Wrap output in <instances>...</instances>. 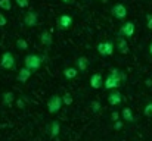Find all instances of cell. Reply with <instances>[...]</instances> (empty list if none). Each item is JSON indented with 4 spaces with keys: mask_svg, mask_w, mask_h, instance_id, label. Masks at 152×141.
<instances>
[{
    "mask_svg": "<svg viewBox=\"0 0 152 141\" xmlns=\"http://www.w3.org/2000/svg\"><path fill=\"white\" fill-rule=\"evenodd\" d=\"M111 13H112V16L117 18V19H124V18L129 15V10H127V7H126L123 3H115V4L111 7Z\"/></svg>",
    "mask_w": 152,
    "mask_h": 141,
    "instance_id": "277c9868",
    "label": "cell"
},
{
    "mask_svg": "<svg viewBox=\"0 0 152 141\" xmlns=\"http://www.w3.org/2000/svg\"><path fill=\"white\" fill-rule=\"evenodd\" d=\"M31 74H33L31 71H28L27 68H22V69H19L18 74H16V81L21 82V84H24V82H27V81L30 80Z\"/></svg>",
    "mask_w": 152,
    "mask_h": 141,
    "instance_id": "4fadbf2b",
    "label": "cell"
},
{
    "mask_svg": "<svg viewBox=\"0 0 152 141\" xmlns=\"http://www.w3.org/2000/svg\"><path fill=\"white\" fill-rule=\"evenodd\" d=\"M99 1H106V0H99Z\"/></svg>",
    "mask_w": 152,
    "mask_h": 141,
    "instance_id": "e575fe53",
    "label": "cell"
},
{
    "mask_svg": "<svg viewBox=\"0 0 152 141\" xmlns=\"http://www.w3.org/2000/svg\"><path fill=\"white\" fill-rule=\"evenodd\" d=\"M89 106H90V110H92L93 113H98V112L101 110L102 103H101V101H99V100H92Z\"/></svg>",
    "mask_w": 152,
    "mask_h": 141,
    "instance_id": "44dd1931",
    "label": "cell"
},
{
    "mask_svg": "<svg viewBox=\"0 0 152 141\" xmlns=\"http://www.w3.org/2000/svg\"><path fill=\"white\" fill-rule=\"evenodd\" d=\"M145 85H146V87H152V80L151 78H146V80H145Z\"/></svg>",
    "mask_w": 152,
    "mask_h": 141,
    "instance_id": "1f68e13d",
    "label": "cell"
},
{
    "mask_svg": "<svg viewBox=\"0 0 152 141\" xmlns=\"http://www.w3.org/2000/svg\"><path fill=\"white\" fill-rule=\"evenodd\" d=\"M109 74H112V75L118 77V78L121 80V82H126V81H127V75H126V72H124V71H121L120 68H111Z\"/></svg>",
    "mask_w": 152,
    "mask_h": 141,
    "instance_id": "ffe728a7",
    "label": "cell"
},
{
    "mask_svg": "<svg viewBox=\"0 0 152 141\" xmlns=\"http://www.w3.org/2000/svg\"><path fill=\"white\" fill-rule=\"evenodd\" d=\"M45 59H46V56H43V54L30 53V54H27L25 59H24V68H27L28 71L34 72V71L40 69V66H42V63L45 62Z\"/></svg>",
    "mask_w": 152,
    "mask_h": 141,
    "instance_id": "6da1fadb",
    "label": "cell"
},
{
    "mask_svg": "<svg viewBox=\"0 0 152 141\" xmlns=\"http://www.w3.org/2000/svg\"><path fill=\"white\" fill-rule=\"evenodd\" d=\"M146 27H148V30H152V13L146 15Z\"/></svg>",
    "mask_w": 152,
    "mask_h": 141,
    "instance_id": "f1b7e54d",
    "label": "cell"
},
{
    "mask_svg": "<svg viewBox=\"0 0 152 141\" xmlns=\"http://www.w3.org/2000/svg\"><path fill=\"white\" fill-rule=\"evenodd\" d=\"M61 1H64V3H66V4H71V3H72V0H61Z\"/></svg>",
    "mask_w": 152,
    "mask_h": 141,
    "instance_id": "d6a6232c",
    "label": "cell"
},
{
    "mask_svg": "<svg viewBox=\"0 0 152 141\" xmlns=\"http://www.w3.org/2000/svg\"><path fill=\"white\" fill-rule=\"evenodd\" d=\"M62 106H64V103H62V97L61 95L53 94V95L49 97V100H48V110H49V113H52V115L58 113L62 109Z\"/></svg>",
    "mask_w": 152,
    "mask_h": 141,
    "instance_id": "3957f363",
    "label": "cell"
},
{
    "mask_svg": "<svg viewBox=\"0 0 152 141\" xmlns=\"http://www.w3.org/2000/svg\"><path fill=\"white\" fill-rule=\"evenodd\" d=\"M77 75H78V71H77L75 66H69V68H65L64 69V77L66 80H74Z\"/></svg>",
    "mask_w": 152,
    "mask_h": 141,
    "instance_id": "ac0fdd59",
    "label": "cell"
},
{
    "mask_svg": "<svg viewBox=\"0 0 152 141\" xmlns=\"http://www.w3.org/2000/svg\"><path fill=\"white\" fill-rule=\"evenodd\" d=\"M72 24H74V19H72L71 15L64 13L58 18V28L59 30H69L72 27Z\"/></svg>",
    "mask_w": 152,
    "mask_h": 141,
    "instance_id": "9c48e42d",
    "label": "cell"
},
{
    "mask_svg": "<svg viewBox=\"0 0 152 141\" xmlns=\"http://www.w3.org/2000/svg\"><path fill=\"white\" fill-rule=\"evenodd\" d=\"M49 132H50V138H56L61 132V124L59 121H53L49 127Z\"/></svg>",
    "mask_w": 152,
    "mask_h": 141,
    "instance_id": "e0dca14e",
    "label": "cell"
},
{
    "mask_svg": "<svg viewBox=\"0 0 152 141\" xmlns=\"http://www.w3.org/2000/svg\"><path fill=\"white\" fill-rule=\"evenodd\" d=\"M121 84H123L121 80H120L118 77L112 75V74H108V77H106L105 81H103V87H105L106 90H117Z\"/></svg>",
    "mask_w": 152,
    "mask_h": 141,
    "instance_id": "5b68a950",
    "label": "cell"
},
{
    "mask_svg": "<svg viewBox=\"0 0 152 141\" xmlns=\"http://www.w3.org/2000/svg\"><path fill=\"white\" fill-rule=\"evenodd\" d=\"M121 116H123V119L126 122H134V115H133L130 107H124L123 112H121Z\"/></svg>",
    "mask_w": 152,
    "mask_h": 141,
    "instance_id": "d6986e66",
    "label": "cell"
},
{
    "mask_svg": "<svg viewBox=\"0 0 152 141\" xmlns=\"http://www.w3.org/2000/svg\"><path fill=\"white\" fill-rule=\"evenodd\" d=\"M143 115L148 116V118H151L152 116V101L146 103V106H145V109H143Z\"/></svg>",
    "mask_w": 152,
    "mask_h": 141,
    "instance_id": "d4e9b609",
    "label": "cell"
},
{
    "mask_svg": "<svg viewBox=\"0 0 152 141\" xmlns=\"http://www.w3.org/2000/svg\"><path fill=\"white\" fill-rule=\"evenodd\" d=\"M75 68H77L78 72L84 74V72L87 71V68H89V59H87L86 56L77 57V59H75Z\"/></svg>",
    "mask_w": 152,
    "mask_h": 141,
    "instance_id": "7c38bea8",
    "label": "cell"
},
{
    "mask_svg": "<svg viewBox=\"0 0 152 141\" xmlns=\"http://www.w3.org/2000/svg\"><path fill=\"white\" fill-rule=\"evenodd\" d=\"M108 103L111 106H118L123 103V94L118 90H112V93L108 94Z\"/></svg>",
    "mask_w": 152,
    "mask_h": 141,
    "instance_id": "30bf717a",
    "label": "cell"
},
{
    "mask_svg": "<svg viewBox=\"0 0 152 141\" xmlns=\"http://www.w3.org/2000/svg\"><path fill=\"white\" fill-rule=\"evenodd\" d=\"M13 101H15V94L12 93V91H4V93L1 94V104L3 106L10 107Z\"/></svg>",
    "mask_w": 152,
    "mask_h": 141,
    "instance_id": "5bb4252c",
    "label": "cell"
},
{
    "mask_svg": "<svg viewBox=\"0 0 152 141\" xmlns=\"http://www.w3.org/2000/svg\"><path fill=\"white\" fill-rule=\"evenodd\" d=\"M102 82H103V81H102L101 74H93V75H92V78H90V87H92V88H95V90L101 88Z\"/></svg>",
    "mask_w": 152,
    "mask_h": 141,
    "instance_id": "2e32d148",
    "label": "cell"
},
{
    "mask_svg": "<svg viewBox=\"0 0 152 141\" xmlns=\"http://www.w3.org/2000/svg\"><path fill=\"white\" fill-rule=\"evenodd\" d=\"M62 97V103H64V106H69V104H72V101H74V98H72V95L69 93L64 94V95H61Z\"/></svg>",
    "mask_w": 152,
    "mask_h": 141,
    "instance_id": "603a6c76",
    "label": "cell"
},
{
    "mask_svg": "<svg viewBox=\"0 0 152 141\" xmlns=\"http://www.w3.org/2000/svg\"><path fill=\"white\" fill-rule=\"evenodd\" d=\"M96 50H98V53H99L101 56H111V54L114 53V43L109 41V40L102 41V43L98 44Z\"/></svg>",
    "mask_w": 152,
    "mask_h": 141,
    "instance_id": "8992f818",
    "label": "cell"
},
{
    "mask_svg": "<svg viewBox=\"0 0 152 141\" xmlns=\"http://www.w3.org/2000/svg\"><path fill=\"white\" fill-rule=\"evenodd\" d=\"M106 1H108V0H106Z\"/></svg>",
    "mask_w": 152,
    "mask_h": 141,
    "instance_id": "d590c367",
    "label": "cell"
},
{
    "mask_svg": "<svg viewBox=\"0 0 152 141\" xmlns=\"http://www.w3.org/2000/svg\"><path fill=\"white\" fill-rule=\"evenodd\" d=\"M149 53H151V54H152V41H151V43H149Z\"/></svg>",
    "mask_w": 152,
    "mask_h": 141,
    "instance_id": "836d02e7",
    "label": "cell"
},
{
    "mask_svg": "<svg viewBox=\"0 0 152 141\" xmlns=\"http://www.w3.org/2000/svg\"><path fill=\"white\" fill-rule=\"evenodd\" d=\"M40 43L43 44V46L49 47L52 46V43H53V37H52V34L49 31H43L42 34H40Z\"/></svg>",
    "mask_w": 152,
    "mask_h": 141,
    "instance_id": "9a60e30c",
    "label": "cell"
},
{
    "mask_svg": "<svg viewBox=\"0 0 152 141\" xmlns=\"http://www.w3.org/2000/svg\"><path fill=\"white\" fill-rule=\"evenodd\" d=\"M0 9L10 10L12 9V0H0Z\"/></svg>",
    "mask_w": 152,
    "mask_h": 141,
    "instance_id": "cb8c5ba5",
    "label": "cell"
},
{
    "mask_svg": "<svg viewBox=\"0 0 152 141\" xmlns=\"http://www.w3.org/2000/svg\"><path fill=\"white\" fill-rule=\"evenodd\" d=\"M121 128H123V122H121V121H115V122H114V129H115V131H120Z\"/></svg>",
    "mask_w": 152,
    "mask_h": 141,
    "instance_id": "f546056e",
    "label": "cell"
},
{
    "mask_svg": "<svg viewBox=\"0 0 152 141\" xmlns=\"http://www.w3.org/2000/svg\"><path fill=\"white\" fill-rule=\"evenodd\" d=\"M111 119H112V122H115V121H120V113H118L117 110H114V112L111 113Z\"/></svg>",
    "mask_w": 152,
    "mask_h": 141,
    "instance_id": "83f0119b",
    "label": "cell"
},
{
    "mask_svg": "<svg viewBox=\"0 0 152 141\" xmlns=\"http://www.w3.org/2000/svg\"><path fill=\"white\" fill-rule=\"evenodd\" d=\"M16 48H19V50H27L28 48V41L27 40H24V38H18L16 40Z\"/></svg>",
    "mask_w": 152,
    "mask_h": 141,
    "instance_id": "7402d4cb",
    "label": "cell"
},
{
    "mask_svg": "<svg viewBox=\"0 0 152 141\" xmlns=\"http://www.w3.org/2000/svg\"><path fill=\"white\" fill-rule=\"evenodd\" d=\"M120 35H123L124 38H132L134 35V22L132 21L124 22L120 28Z\"/></svg>",
    "mask_w": 152,
    "mask_h": 141,
    "instance_id": "ba28073f",
    "label": "cell"
},
{
    "mask_svg": "<svg viewBox=\"0 0 152 141\" xmlns=\"http://www.w3.org/2000/svg\"><path fill=\"white\" fill-rule=\"evenodd\" d=\"M6 25H7V18L3 13H0V27H6Z\"/></svg>",
    "mask_w": 152,
    "mask_h": 141,
    "instance_id": "4316f807",
    "label": "cell"
},
{
    "mask_svg": "<svg viewBox=\"0 0 152 141\" xmlns=\"http://www.w3.org/2000/svg\"><path fill=\"white\" fill-rule=\"evenodd\" d=\"M39 24V13L34 10H30L24 15V25L28 28H33Z\"/></svg>",
    "mask_w": 152,
    "mask_h": 141,
    "instance_id": "52a82bcc",
    "label": "cell"
},
{
    "mask_svg": "<svg viewBox=\"0 0 152 141\" xmlns=\"http://www.w3.org/2000/svg\"><path fill=\"white\" fill-rule=\"evenodd\" d=\"M16 65V60H15V56L12 51H4L0 57V68L6 69V71H10L13 69Z\"/></svg>",
    "mask_w": 152,
    "mask_h": 141,
    "instance_id": "7a4b0ae2",
    "label": "cell"
},
{
    "mask_svg": "<svg viewBox=\"0 0 152 141\" xmlns=\"http://www.w3.org/2000/svg\"><path fill=\"white\" fill-rule=\"evenodd\" d=\"M16 106H18L19 109H24V107H25V103H24V100H22V98H18V100H16Z\"/></svg>",
    "mask_w": 152,
    "mask_h": 141,
    "instance_id": "4dcf8cb0",
    "label": "cell"
},
{
    "mask_svg": "<svg viewBox=\"0 0 152 141\" xmlns=\"http://www.w3.org/2000/svg\"><path fill=\"white\" fill-rule=\"evenodd\" d=\"M15 3H16V6H18V7L24 9V7H28L30 0H15Z\"/></svg>",
    "mask_w": 152,
    "mask_h": 141,
    "instance_id": "484cf974",
    "label": "cell"
},
{
    "mask_svg": "<svg viewBox=\"0 0 152 141\" xmlns=\"http://www.w3.org/2000/svg\"><path fill=\"white\" fill-rule=\"evenodd\" d=\"M117 50L121 53V54H127L129 53V43H127V38H124L123 35L118 34L117 37Z\"/></svg>",
    "mask_w": 152,
    "mask_h": 141,
    "instance_id": "8fae6325",
    "label": "cell"
}]
</instances>
